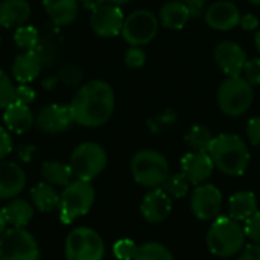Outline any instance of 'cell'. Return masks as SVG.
Instances as JSON below:
<instances>
[{
	"label": "cell",
	"mask_w": 260,
	"mask_h": 260,
	"mask_svg": "<svg viewBox=\"0 0 260 260\" xmlns=\"http://www.w3.org/2000/svg\"><path fill=\"white\" fill-rule=\"evenodd\" d=\"M114 105V90L108 82L101 79L81 85L69 104L73 122L85 128L105 125L113 116Z\"/></svg>",
	"instance_id": "6da1fadb"
},
{
	"label": "cell",
	"mask_w": 260,
	"mask_h": 260,
	"mask_svg": "<svg viewBox=\"0 0 260 260\" xmlns=\"http://www.w3.org/2000/svg\"><path fill=\"white\" fill-rule=\"evenodd\" d=\"M215 168L229 177L242 175L251 160L247 143L236 134H219L209 151Z\"/></svg>",
	"instance_id": "7a4b0ae2"
},
{
	"label": "cell",
	"mask_w": 260,
	"mask_h": 260,
	"mask_svg": "<svg viewBox=\"0 0 260 260\" xmlns=\"http://www.w3.org/2000/svg\"><path fill=\"white\" fill-rule=\"evenodd\" d=\"M245 232L233 218L219 216L213 221L207 232V248L218 257H232L242 251L245 244Z\"/></svg>",
	"instance_id": "3957f363"
},
{
	"label": "cell",
	"mask_w": 260,
	"mask_h": 260,
	"mask_svg": "<svg viewBox=\"0 0 260 260\" xmlns=\"http://www.w3.org/2000/svg\"><path fill=\"white\" fill-rule=\"evenodd\" d=\"M129 168L134 181L149 189L161 187L171 175L166 157L155 149H142L136 152Z\"/></svg>",
	"instance_id": "277c9868"
},
{
	"label": "cell",
	"mask_w": 260,
	"mask_h": 260,
	"mask_svg": "<svg viewBox=\"0 0 260 260\" xmlns=\"http://www.w3.org/2000/svg\"><path fill=\"white\" fill-rule=\"evenodd\" d=\"M94 203V189L90 181H70L59 193V219L69 225L78 218L85 216Z\"/></svg>",
	"instance_id": "5b68a950"
},
{
	"label": "cell",
	"mask_w": 260,
	"mask_h": 260,
	"mask_svg": "<svg viewBox=\"0 0 260 260\" xmlns=\"http://www.w3.org/2000/svg\"><path fill=\"white\" fill-rule=\"evenodd\" d=\"M253 85L242 76H229L218 88V105L230 117H239L251 107Z\"/></svg>",
	"instance_id": "8992f818"
},
{
	"label": "cell",
	"mask_w": 260,
	"mask_h": 260,
	"mask_svg": "<svg viewBox=\"0 0 260 260\" xmlns=\"http://www.w3.org/2000/svg\"><path fill=\"white\" fill-rule=\"evenodd\" d=\"M107 160V152L99 143L84 142L73 149L69 165L76 180L91 181L105 169Z\"/></svg>",
	"instance_id": "52a82bcc"
},
{
	"label": "cell",
	"mask_w": 260,
	"mask_h": 260,
	"mask_svg": "<svg viewBox=\"0 0 260 260\" xmlns=\"http://www.w3.org/2000/svg\"><path fill=\"white\" fill-rule=\"evenodd\" d=\"M67 260H102L105 244L101 235L90 227L73 229L64 244Z\"/></svg>",
	"instance_id": "ba28073f"
},
{
	"label": "cell",
	"mask_w": 260,
	"mask_h": 260,
	"mask_svg": "<svg viewBox=\"0 0 260 260\" xmlns=\"http://www.w3.org/2000/svg\"><path fill=\"white\" fill-rule=\"evenodd\" d=\"M0 260H40V248L26 229H6L0 236Z\"/></svg>",
	"instance_id": "9c48e42d"
},
{
	"label": "cell",
	"mask_w": 260,
	"mask_h": 260,
	"mask_svg": "<svg viewBox=\"0 0 260 260\" xmlns=\"http://www.w3.org/2000/svg\"><path fill=\"white\" fill-rule=\"evenodd\" d=\"M158 30V18L148 9H137L125 17L122 37L129 46H145L151 43Z\"/></svg>",
	"instance_id": "30bf717a"
},
{
	"label": "cell",
	"mask_w": 260,
	"mask_h": 260,
	"mask_svg": "<svg viewBox=\"0 0 260 260\" xmlns=\"http://www.w3.org/2000/svg\"><path fill=\"white\" fill-rule=\"evenodd\" d=\"M222 207V193L213 184H200L190 197V209L200 221L216 219Z\"/></svg>",
	"instance_id": "8fae6325"
},
{
	"label": "cell",
	"mask_w": 260,
	"mask_h": 260,
	"mask_svg": "<svg viewBox=\"0 0 260 260\" xmlns=\"http://www.w3.org/2000/svg\"><path fill=\"white\" fill-rule=\"evenodd\" d=\"M123 12L119 5L105 2L94 11H91L90 24L93 32L102 38H111L122 32L123 27Z\"/></svg>",
	"instance_id": "7c38bea8"
},
{
	"label": "cell",
	"mask_w": 260,
	"mask_h": 260,
	"mask_svg": "<svg viewBox=\"0 0 260 260\" xmlns=\"http://www.w3.org/2000/svg\"><path fill=\"white\" fill-rule=\"evenodd\" d=\"M75 123L69 105L50 104L43 107L35 116V125L47 134H61Z\"/></svg>",
	"instance_id": "4fadbf2b"
},
{
	"label": "cell",
	"mask_w": 260,
	"mask_h": 260,
	"mask_svg": "<svg viewBox=\"0 0 260 260\" xmlns=\"http://www.w3.org/2000/svg\"><path fill=\"white\" fill-rule=\"evenodd\" d=\"M218 67L227 76H241L247 59L245 50L235 41H221L213 52Z\"/></svg>",
	"instance_id": "5bb4252c"
},
{
	"label": "cell",
	"mask_w": 260,
	"mask_h": 260,
	"mask_svg": "<svg viewBox=\"0 0 260 260\" xmlns=\"http://www.w3.org/2000/svg\"><path fill=\"white\" fill-rule=\"evenodd\" d=\"M215 163L209 152H189L181 158V174L190 184L200 186L212 177Z\"/></svg>",
	"instance_id": "9a60e30c"
},
{
	"label": "cell",
	"mask_w": 260,
	"mask_h": 260,
	"mask_svg": "<svg viewBox=\"0 0 260 260\" xmlns=\"http://www.w3.org/2000/svg\"><path fill=\"white\" fill-rule=\"evenodd\" d=\"M206 23L216 30H230L239 26L241 12L233 2L219 0L206 9Z\"/></svg>",
	"instance_id": "2e32d148"
},
{
	"label": "cell",
	"mask_w": 260,
	"mask_h": 260,
	"mask_svg": "<svg viewBox=\"0 0 260 260\" xmlns=\"http://www.w3.org/2000/svg\"><path fill=\"white\" fill-rule=\"evenodd\" d=\"M172 210V201L171 197L161 189H152L149 190L140 204V212L145 221L149 224H160L163 222Z\"/></svg>",
	"instance_id": "e0dca14e"
},
{
	"label": "cell",
	"mask_w": 260,
	"mask_h": 260,
	"mask_svg": "<svg viewBox=\"0 0 260 260\" xmlns=\"http://www.w3.org/2000/svg\"><path fill=\"white\" fill-rule=\"evenodd\" d=\"M26 174L21 166L12 161H0V200H12L23 192Z\"/></svg>",
	"instance_id": "ac0fdd59"
},
{
	"label": "cell",
	"mask_w": 260,
	"mask_h": 260,
	"mask_svg": "<svg viewBox=\"0 0 260 260\" xmlns=\"http://www.w3.org/2000/svg\"><path fill=\"white\" fill-rule=\"evenodd\" d=\"M3 120L8 128V131L15 134H24L32 129L35 125V116L29 105L12 102L8 105L3 111Z\"/></svg>",
	"instance_id": "d6986e66"
},
{
	"label": "cell",
	"mask_w": 260,
	"mask_h": 260,
	"mask_svg": "<svg viewBox=\"0 0 260 260\" xmlns=\"http://www.w3.org/2000/svg\"><path fill=\"white\" fill-rule=\"evenodd\" d=\"M41 69L43 64L38 53L35 50H29L15 56L11 66V73L18 84H29L40 75Z\"/></svg>",
	"instance_id": "ffe728a7"
},
{
	"label": "cell",
	"mask_w": 260,
	"mask_h": 260,
	"mask_svg": "<svg viewBox=\"0 0 260 260\" xmlns=\"http://www.w3.org/2000/svg\"><path fill=\"white\" fill-rule=\"evenodd\" d=\"M30 5L27 0H2L0 2V26L11 29L26 24L30 17Z\"/></svg>",
	"instance_id": "44dd1931"
},
{
	"label": "cell",
	"mask_w": 260,
	"mask_h": 260,
	"mask_svg": "<svg viewBox=\"0 0 260 260\" xmlns=\"http://www.w3.org/2000/svg\"><path fill=\"white\" fill-rule=\"evenodd\" d=\"M43 6L55 26L73 23L79 12V0H43Z\"/></svg>",
	"instance_id": "7402d4cb"
},
{
	"label": "cell",
	"mask_w": 260,
	"mask_h": 260,
	"mask_svg": "<svg viewBox=\"0 0 260 260\" xmlns=\"http://www.w3.org/2000/svg\"><path fill=\"white\" fill-rule=\"evenodd\" d=\"M192 18L190 15V9L187 8V5H184L180 0H169L166 2L158 14V20L160 23L168 27V29H183L187 21Z\"/></svg>",
	"instance_id": "603a6c76"
},
{
	"label": "cell",
	"mask_w": 260,
	"mask_h": 260,
	"mask_svg": "<svg viewBox=\"0 0 260 260\" xmlns=\"http://www.w3.org/2000/svg\"><path fill=\"white\" fill-rule=\"evenodd\" d=\"M2 213L8 225L24 229L34 218V204L21 198H12L8 204H5Z\"/></svg>",
	"instance_id": "cb8c5ba5"
},
{
	"label": "cell",
	"mask_w": 260,
	"mask_h": 260,
	"mask_svg": "<svg viewBox=\"0 0 260 260\" xmlns=\"http://www.w3.org/2000/svg\"><path fill=\"white\" fill-rule=\"evenodd\" d=\"M229 212H230V218H233L235 221H247L250 216H253L257 212L256 195L248 190L236 192L235 195L230 197Z\"/></svg>",
	"instance_id": "d4e9b609"
},
{
	"label": "cell",
	"mask_w": 260,
	"mask_h": 260,
	"mask_svg": "<svg viewBox=\"0 0 260 260\" xmlns=\"http://www.w3.org/2000/svg\"><path fill=\"white\" fill-rule=\"evenodd\" d=\"M30 200L34 207L41 213H50L59 207V195L56 189L44 181L30 189Z\"/></svg>",
	"instance_id": "484cf974"
},
{
	"label": "cell",
	"mask_w": 260,
	"mask_h": 260,
	"mask_svg": "<svg viewBox=\"0 0 260 260\" xmlns=\"http://www.w3.org/2000/svg\"><path fill=\"white\" fill-rule=\"evenodd\" d=\"M41 177L44 183L53 187H66L73 177L72 168L69 163L62 161H46L41 166Z\"/></svg>",
	"instance_id": "4316f807"
},
{
	"label": "cell",
	"mask_w": 260,
	"mask_h": 260,
	"mask_svg": "<svg viewBox=\"0 0 260 260\" xmlns=\"http://www.w3.org/2000/svg\"><path fill=\"white\" fill-rule=\"evenodd\" d=\"M186 143L189 145V148L195 152H209L210 146L215 140V136L212 134V131L204 126V125H193L186 137H184Z\"/></svg>",
	"instance_id": "83f0119b"
},
{
	"label": "cell",
	"mask_w": 260,
	"mask_h": 260,
	"mask_svg": "<svg viewBox=\"0 0 260 260\" xmlns=\"http://www.w3.org/2000/svg\"><path fill=\"white\" fill-rule=\"evenodd\" d=\"M40 34L37 30V27L29 26V24H23L20 27L15 29L14 34V43L18 49H21L23 52H29V50H35L40 44Z\"/></svg>",
	"instance_id": "f1b7e54d"
},
{
	"label": "cell",
	"mask_w": 260,
	"mask_h": 260,
	"mask_svg": "<svg viewBox=\"0 0 260 260\" xmlns=\"http://www.w3.org/2000/svg\"><path fill=\"white\" fill-rule=\"evenodd\" d=\"M134 260H174V256L160 242H145L139 245Z\"/></svg>",
	"instance_id": "f546056e"
},
{
	"label": "cell",
	"mask_w": 260,
	"mask_h": 260,
	"mask_svg": "<svg viewBox=\"0 0 260 260\" xmlns=\"http://www.w3.org/2000/svg\"><path fill=\"white\" fill-rule=\"evenodd\" d=\"M189 181L187 178L183 175V174H174V175H169L168 180L165 181V184L161 186V189L171 197V198H175V200H180V198H184L189 192Z\"/></svg>",
	"instance_id": "4dcf8cb0"
},
{
	"label": "cell",
	"mask_w": 260,
	"mask_h": 260,
	"mask_svg": "<svg viewBox=\"0 0 260 260\" xmlns=\"http://www.w3.org/2000/svg\"><path fill=\"white\" fill-rule=\"evenodd\" d=\"M12 102H15V85L11 76L0 70V110H5Z\"/></svg>",
	"instance_id": "1f68e13d"
},
{
	"label": "cell",
	"mask_w": 260,
	"mask_h": 260,
	"mask_svg": "<svg viewBox=\"0 0 260 260\" xmlns=\"http://www.w3.org/2000/svg\"><path fill=\"white\" fill-rule=\"evenodd\" d=\"M137 245L134 241L131 239H119L114 247H113V253L116 256V259L119 260H134L136 253H137Z\"/></svg>",
	"instance_id": "d6a6232c"
},
{
	"label": "cell",
	"mask_w": 260,
	"mask_h": 260,
	"mask_svg": "<svg viewBox=\"0 0 260 260\" xmlns=\"http://www.w3.org/2000/svg\"><path fill=\"white\" fill-rule=\"evenodd\" d=\"M146 62V53L139 46H131L125 53V64L129 69H140Z\"/></svg>",
	"instance_id": "836d02e7"
},
{
	"label": "cell",
	"mask_w": 260,
	"mask_h": 260,
	"mask_svg": "<svg viewBox=\"0 0 260 260\" xmlns=\"http://www.w3.org/2000/svg\"><path fill=\"white\" fill-rule=\"evenodd\" d=\"M58 78L69 87H75L79 85L82 81V72L76 67V66H64L59 70Z\"/></svg>",
	"instance_id": "e575fe53"
},
{
	"label": "cell",
	"mask_w": 260,
	"mask_h": 260,
	"mask_svg": "<svg viewBox=\"0 0 260 260\" xmlns=\"http://www.w3.org/2000/svg\"><path fill=\"white\" fill-rule=\"evenodd\" d=\"M242 73L251 85H260V58H253L247 61Z\"/></svg>",
	"instance_id": "d590c367"
},
{
	"label": "cell",
	"mask_w": 260,
	"mask_h": 260,
	"mask_svg": "<svg viewBox=\"0 0 260 260\" xmlns=\"http://www.w3.org/2000/svg\"><path fill=\"white\" fill-rule=\"evenodd\" d=\"M244 232L245 236L250 238L254 244H260V212H256L245 221Z\"/></svg>",
	"instance_id": "8d00e7d4"
},
{
	"label": "cell",
	"mask_w": 260,
	"mask_h": 260,
	"mask_svg": "<svg viewBox=\"0 0 260 260\" xmlns=\"http://www.w3.org/2000/svg\"><path fill=\"white\" fill-rule=\"evenodd\" d=\"M35 96H37L35 94V90L32 87H29L27 84L15 85V102L29 105L30 102L35 101Z\"/></svg>",
	"instance_id": "74e56055"
},
{
	"label": "cell",
	"mask_w": 260,
	"mask_h": 260,
	"mask_svg": "<svg viewBox=\"0 0 260 260\" xmlns=\"http://www.w3.org/2000/svg\"><path fill=\"white\" fill-rule=\"evenodd\" d=\"M12 151V139L8 129L0 128V161L5 160Z\"/></svg>",
	"instance_id": "f35d334b"
},
{
	"label": "cell",
	"mask_w": 260,
	"mask_h": 260,
	"mask_svg": "<svg viewBox=\"0 0 260 260\" xmlns=\"http://www.w3.org/2000/svg\"><path fill=\"white\" fill-rule=\"evenodd\" d=\"M247 134H248V140L254 146H260V116L253 117L248 122V125H247Z\"/></svg>",
	"instance_id": "ab89813d"
},
{
	"label": "cell",
	"mask_w": 260,
	"mask_h": 260,
	"mask_svg": "<svg viewBox=\"0 0 260 260\" xmlns=\"http://www.w3.org/2000/svg\"><path fill=\"white\" fill-rule=\"evenodd\" d=\"M238 260H260V244H250L244 247Z\"/></svg>",
	"instance_id": "60d3db41"
},
{
	"label": "cell",
	"mask_w": 260,
	"mask_h": 260,
	"mask_svg": "<svg viewBox=\"0 0 260 260\" xmlns=\"http://www.w3.org/2000/svg\"><path fill=\"white\" fill-rule=\"evenodd\" d=\"M239 26L244 30H254V29H257L260 26V21L254 14H245V15H241Z\"/></svg>",
	"instance_id": "b9f144b4"
},
{
	"label": "cell",
	"mask_w": 260,
	"mask_h": 260,
	"mask_svg": "<svg viewBox=\"0 0 260 260\" xmlns=\"http://www.w3.org/2000/svg\"><path fill=\"white\" fill-rule=\"evenodd\" d=\"M180 2H183L184 5H187V8L190 9L192 18H197L203 12V8H204V5H206L207 0H180Z\"/></svg>",
	"instance_id": "7bdbcfd3"
},
{
	"label": "cell",
	"mask_w": 260,
	"mask_h": 260,
	"mask_svg": "<svg viewBox=\"0 0 260 260\" xmlns=\"http://www.w3.org/2000/svg\"><path fill=\"white\" fill-rule=\"evenodd\" d=\"M107 0H81V3L87 8V9H91L94 11L96 8H99L101 5H104Z\"/></svg>",
	"instance_id": "ee69618b"
},
{
	"label": "cell",
	"mask_w": 260,
	"mask_h": 260,
	"mask_svg": "<svg viewBox=\"0 0 260 260\" xmlns=\"http://www.w3.org/2000/svg\"><path fill=\"white\" fill-rule=\"evenodd\" d=\"M56 81H58V78H49V79H44V81H43V87H44V88H47V90H52V88L55 87Z\"/></svg>",
	"instance_id": "f6af8a7d"
},
{
	"label": "cell",
	"mask_w": 260,
	"mask_h": 260,
	"mask_svg": "<svg viewBox=\"0 0 260 260\" xmlns=\"http://www.w3.org/2000/svg\"><path fill=\"white\" fill-rule=\"evenodd\" d=\"M6 227H8V224H6V221H5V218H3V213H2V210H0V236L6 232Z\"/></svg>",
	"instance_id": "bcb514c9"
},
{
	"label": "cell",
	"mask_w": 260,
	"mask_h": 260,
	"mask_svg": "<svg viewBox=\"0 0 260 260\" xmlns=\"http://www.w3.org/2000/svg\"><path fill=\"white\" fill-rule=\"evenodd\" d=\"M108 3H113V5H123V3H128V2H131V0H107Z\"/></svg>",
	"instance_id": "7dc6e473"
},
{
	"label": "cell",
	"mask_w": 260,
	"mask_h": 260,
	"mask_svg": "<svg viewBox=\"0 0 260 260\" xmlns=\"http://www.w3.org/2000/svg\"><path fill=\"white\" fill-rule=\"evenodd\" d=\"M254 41H256V47H257V50H259V53H260V29H259V32L256 34V38H254Z\"/></svg>",
	"instance_id": "c3c4849f"
},
{
	"label": "cell",
	"mask_w": 260,
	"mask_h": 260,
	"mask_svg": "<svg viewBox=\"0 0 260 260\" xmlns=\"http://www.w3.org/2000/svg\"><path fill=\"white\" fill-rule=\"evenodd\" d=\"M248 2H251L253 5H257V6H260V0H248Z\"/></svg>",
	"instance_id": "681fc988"
},
{
	"label": "cell",
	"mask_w": 260,
	"mask_h": 260,
	"mask_svg": "<svg viewBox=\"0 0 260 260\" xmlns=\"http://www.w3.org/2000/svg\"><path fill=\"white\" fill-rule=\"evenodd\" d=\"M259 172H260V165H259Z\"/></svg>",
	"instance_id": "f907efd6"
}]
</instances>
